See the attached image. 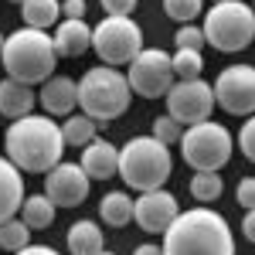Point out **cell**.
<instances>
[{
    "label": "cell",
    "instance_id": "cell-1",
    "mask_svg": "<svg viewBox=\"0 0 255 255\" xmlns=\"http://www.w3.org/2000/svg\"><path fill=\"white\" fill-rule=\"evenodd\" d=\"M3 150H7V160L20 174H48L65 157L61 126L51 116H38V113L20 116L7 126Z\"/></svg>",
    "mask_w": 255,
    "mask_h": 255
},
{
    "label": "cell",
    "instance_id": "cell-2",
    "mask_svg": "<svg viewBox=\"0 0 255 255\" xmlns=\"http://www.w3.org/2000/svg\"><path fill=\"white\" fill-rule=\"evenodd\" d=\"M163 255H235V235L218 211L201 204L180 211L163 232Z\"/></svg>",
    "mask_w": 255,
    "mask_h": 255
},
{
    "label": "cell",
    "instance_id": "cell-3",
    "mask_svg": "<svg viewBox=\"0 0 255 255\" xmlns=\"http://www.w3.org/2000/svg\"><path fill=\"white\" fill-rule=\"evenodd\" d=\"M0 61H3L7 79L24 82V85H41V82H48L55 75V65H58L55 38L48 31L17 27L14 34H7Z\"/></svg>",
    "mask_w": 255,
    "mask_h": 255
},
{
    "label": "cell",
    "instance_id": "cell-4",
    "mask_svg": "<svg viewBox=\"0 0 255 255\" xmlns=\"http://www.w3.org/2000/svg\"><path fill=\"white\" fill-rule=\"evenodd\" d=\"M116 174L123 177L126 187H133L139 194L160 191L170 174H174V157L170 146H163L153 136H133L126 146H119V167Z\"/></svg>",
    "mask_w": 255,
    "mask_h": 255
},
{
    "label": "cell",
    "instance_id": "cell-5",
    "mask_svg": "<svg viewBox=\"0 0 255 255\" xmlns=\"http://www.w3.org/2000/svg\"><path fill=\"white\" fill-rule=\"evenodd\" d=\"M133 102V89L126 82V72L109 68V65H92L79 82V106L89 119H96L99 126L119 119Z\"/></svg>",
    "mask_w": 255,
    "mask_h": 255
},
{
    "label": "cell",
    "instance_id": "cell-6",
    "mask_svg": "<svg viewBox=\"0 0 255 255\" xmlns=\"http://www.w3.org/2000/svg\"><path fill=\"white\" fill-rule=\"evenodd\" d=\"M204 44H211L221 55L245 51L255 41V14L245 0H221L211 10H204Z\"/></svg>",
    "mask_w": 255,
    "mask_h": 255
},
{
    "label": "cell",
    "instance_id": "cell-7",
    "mask_svg": "<svg viewBox=\"0 0 255 255\" xmlns=\"http://www.w3.org/2000/svg\"><path fill=\"white\" fill-rule=\"evenodd\" d=\"M177 146H180L184 163H187L194 174H218V170L232 160L235 139L228 133V126H221L215 119H204V123L187 126Z\"/></svg>",
    "mask_w": 255,
    "mask_h": 255
},
{
    "label": "cell",
    "instance_id": "cell-8",
    "mask_svg": "<svg viewBox=\"0 0 255 255\" xmlns=\"http://www.w3.org/2000/svg\"><path fill=\"white\" fill-rule=\"evenodd\" d=\"M92 51L102 65H129L143 51V31L133 17H102L92 27Z\"/></svg>",
    "mask_w": 255,
    "mask_h": 255
},
{
    "label": "cell",
    "instance_id": "cell-9",
    "mask_svg": "<svg viewBox=\"0 0 255 255\" xmlns=\"http://www.w3.org/2000/svg\"><path fill=\"white\" fill-rule=\"evenodd\" d=\"M126 82L129 89L143 99H163L174 85V65H170V55L163 48H143L136 58L129 61L126 68Z\"/></svg>",
    "mask_w": 255,
    "mask_h": 255
},
{
    "label": "cell",
    "instance_id": "cell-10",
    "mask_svg": "<svg viewBox=\"0 0 255 255\" xmlns=\"http://www.w3.org/2000/svg\"><path fill=\"white\" fill-rule=\"evenodd\" d=\"M163 99H167V116L177 119L180 126L204 123L215 113V89H211V82H204V79H187V82L177 79Z\"/></svg>",
    "mask_w": 255,
    "mask_h": 255
},
{
    "label": "cell",
    "instance_id": "cell-11",
    "mask_svg": "<svg viewBox=\"0 0 255 255\" xmlns=\"http://www.w3.org/2000/svg\"><path fill=\"white\" fill-rule=\"evenodd\" d=\"M215 106H221L228 116H252L255 113V68L252 65H228L211 82Z\"/></svg>",
    "mask_w": 255,
    "mask_h": 255
},
{
    "label": "cell",
    "instance_id": "cell-12",
    "mask_svg": "<svg viewBox=\"0 0 255 255\" xmlns=\"http://www.w3.org/2000/svg\"><path fill=\"white\" fill-rule=\"evenodd\" d=\"M89 187H92V180H89V174L79 163H65L61 160L58 167H51L44 174V197L55 201V208H79L89 197Z\"/></svg>",
    "mask_w": 255,
    "mask_h": 255
},
{
    "label": "cell",
    "instance_id": "cell-13",
    "mask_svg": "<svg viewBox=\"0 0 255 255\" xmlns=\"http://www.w3.org/2000/svg\"><path fill=\"white\" fill-rule=\"evenodd\" d=\"M180 215V204H177V197L170 191H146V194H139L133 201V221H136L139 228L146 232V235H163L170 225H174V218Z\"/></svg>",
    "mask_w": 255,
    "mask_h": 255
},
{
    "label": "cell",
    "instance_id": "cell-14",
    "mask_svg": "<svg viewBox=\"0 0 255 255\" xmlns=\"http://www.w3.org/2000/svg\"><path fill=\"white\" fill-rule=\"evenodd\" d=\"M38 102L44 106V116H72L79 109V82L68 79V75H51L48 82H41V92H38Z\"/></svg>",
    "mask_w": 255,
    "mask_h": 255
},
{
    "label": "cell",
    "instance_id": "cell-15",
    "mask_svg": "<svg viewBox=\"0 0 255 255\" xmlns=\"http://www.w3.org/2000/svg\"><path fill=\"white\" fill-rule=\"evenodd\" d=\"M79 167L89 174V180H109L119 167V146H113L109 139L96 136L89 146H82Z\"/></svg>",
    "mask_w": 255,
    "mask_h": 255
},
{
    "label": "cell",
    "instance_id": "cell-16",
    "mask_svg": "<svg viewBox=\"0 0 255 255\" xmlns=\"http://www.w3.org/2000/svg\"><path fill=\"white\" fill-rule=\"evenodd\" d=\"M51 38H55L58 58H79L92 48V27L85 20H58Z\"/></svg>",
    "mask_w": 255,
    "mask_h": 255
},
{
    "label": "cell",
    "instance_id": "cell-17",
    "mask_svg": "<svg viewBox=\"0 0 255 255\" xmlns=\"http://www.w3.org/2000/svg\"><path fill=\"white\" fill-rule=\"evenodd\" d=\"M24 197V174L7 157H0V221L17 215Z\"/></svg>",
    "mask_w": 255,
    "mask_h": 255
},
{
    "label": "cell",
    "instance_id": "cell-18",
    "mask_svg": "<svg viewBox=\"0 0 255 255\" xmlns=\"http://www.w3.org/2000/svg\"><path fill=\"white\" fill-rule=\"evenodd\" d=\"M34 102H38V96H34L31 85L14 82V79H0V116H3V119L31 116Z\"/></svg>",
    "mask_w": 255,
    "mask_h": 255
},
{
    "label": "cell",
    "instance_id": "cell-19",
    "mask_svg": "<svg viewBox=\"0 0 255 255\" xmlns=\"http://www.w3.org/2000/svg\"><path fill=\"white\" fill-rule=\"evenodd\" d=\"M68 252L72 255H99L106 249V238H102V228H99L96 221H89V218H82L75 221L72 228H68Z\"/></svg>",
    "mask_w": 255,
    "mask_h": 255
},
{
    "label": "cell",
    "instance_id": "cell-20",
    "mask_svg": "<svg viewBox=\"0 0 255 255\" xmlns=\"http://www.w3.org/2000/svg\"><path fill=\"white\" fill-rule=\"evenodd\" d=\"M20 17H24V27L48 31L61 17V0H24L20 3Z\"/></svg>",
    "mask_w": 255,
    "mask_h": 255
},
{
    "label": "cell",
    "instance_id": "cell-21",
    "mask_svg": "<svg viewBox=\"0 0 255 255\" xmlns=\"http://www.w3.org/2000/svg\"><path fill=\"white\" fill-rule=\"evenodd\" d=\"M99 218H102L109 228L129 225V221H133V197L126 194V191H109V194H102V201H99Z\"/></svg>",
    "mask_w": 255,
    "mask_h": 255
},
{
    "label": "cell",
    "instance_id": "cell-22",
    "mask_svg": "<svg viewBox=\"0 0 255 255\" xmlns=\"http://www.w3.org/2000/svg\"><path fill=\"white\" fill-rule=\"evenodd\" d=\"M96 136H99V123L89 119L85 113H72V116H65V123H61L65 146H89Z\"/></svg>",
    "mask_w": 255,
    "mask_h": 255
},
{
    "label": "cell",
    "instance_id": "cell-23",
    "mask_svg": "<svg viewBox=\"0 0 255 255\" xmlns=\"http://www.w3.org/2000/svg\"><path fill=\"white\" fill-rule=\"evenodd\" d=\"M17 215H20V221H24L31 232H38V228H48V225L55 221V201H48L44 194H27Z\"/></svg>",
    "mask_w": 255,
    "mask_h": 255
},
{
    "label": "cell",
    "instance_id": "cell-24",
    "mask_svg": "<svg viewBox=\"0 0 255 255\" xmlns=\"http://www.w3.org/2000/svg\"><path fill=\"white\" fill-rule=\"evenodd\" d=\"M27 245H31V228H27L17 215L0 221V249H3V252H20V249H27Z\"/></svg>",
    "mask_w": 255,
    "mask_h": 255
},
{
    "label": "cell",
    "instance_id": "cell-25",
    "mask_svg": "<svg viewBox=\"0 0 255 255\" xmlns=\"http://www.w3.org/2000/svg\"><path fill=\"white\" fill-rule=\"evenodd\" d=\"M225 191V184H221V174H194L191 177V197L201 201V204H211L218 201Z\"/></svg>",
    "mask_w": 255,
    "mask_h": 255
},
{
    "label": "cell",
    "instance_id": "cell-26",
    "mask_svg": "<svg viewBox=\"0 0 255 255\" xmlns=\"http://www.w3.org/2000/svg\"><path fill=\"white\" fill-rule=\"evenodd\" d=\"M170 65H174V79H180V82L201 79V72H204L201 51H177V55H170Z\"/></svg>",
    "mask_w": 255,
    "mask_h": 255
},
{
    "label": "cell",
    "instance_id": "cell-27",
    "mask_svg": "<svg viewBox=\"0 0 255 255\" xmlns=\"http://www.w3.org/2000/svg\"><path fill=\"white\" fill-rule=\"evenodd\" d=\"M201 10H204V0H163V14L177 24H194Z\"/></svg>",
    "mask_w": 255,
    "mask_h": 255
},
{
    "label": "cell",
    "instance_id": "cell-28",
    "mask_svg": "<svg viewBox=\"0 0 255 255\" xmlns=\"http://www.w3.org/2000/svg\"><path fill=\"white\" fill-rule=\"evenodd\" d=\"M153 139H160L163 146H174V143H180V136H184V126L177 123V119H170L167 113L163 116L153 119V133H150Z\"/></svg>",
    "mask_w": 255,
    "mask_h": 255
},
{
    "label": "cell",
    "instance_id": "cell-29",
    "mask_svg": "<svg viewBox=\"0 0 255 255\" xmlns=\"http://www.w3.org/2000/svg\"><path fill=\"white\" fill-rule=\"evenodd\" d=\"M174 44L177 51H201V44H204V31L194 27V24H180L174 34Z\"/></svg>",
    "mask_w": 255,
    "mask_h": 255
},
{
    "label": "cell",
    "instance_id": "cell-30",
    "mask_svg": "<svg viewBox=\"0 0 255 255\" xmlns=\"http://www.w3.org/2000/svg\"><path fill=\"white\" fill-rule=\"evenodd\" d=\"M238 150H242V157L249 160V163H255V113L238 129Z\"/></svg>",
    "mask_w": 255,
    "mask_h": 255
},
{
    "label": "cell",
    "instance_id": "cell-31",
    "mask_svg": "<svg viewBox=\"0 0 255 255\" xmlns=\"http://www.w3.org/2000/svg\"><path fill=\"white\" fill-rule=\"evenodd\" d=\"M235 201L242 204V211H252L255 208V177H242V180H238Z\"/></svg>",
    "mask_w": 255,
    "mask_h": 255
},
{
    "label": "cell",
    "instance_id": "cell-32",
    "mask_svg": "<svg viewBox=\"0 0 255 255\" xmlns=\"http://www.w3.org/2000/svg\"><path fill=\"white\" fill-rule=\"evenodd\" d=\"M139 0H99V7L106 10V17H129L136 10Z\"/></svg>",
    "mask_w": 255,
    "mask_h": 255
},
{
    "label": "cell",
    "instance_id": "cell-33",
    "mask_svg": "<svg viewBox=\"0 0 255 255\" xmlns=\"http://www.w3.org/2000/svg\"><path fill=\"white\" fill-rule=\"evenodd\" d=\"M85 0H61V17L65 20H85Z\"/></svg>",
    "mask_w": 255,
    "mask_h": 255
},
{
    "label": "cell",
    "instance_id": "cell-34",
    "mask_svg": "<svg viewBox=\"0 0 255 255\" xmlns=\"http://www.w3.org/2000/svg\"><path fill=\"white\" fill-rule=\"evenodd\" d=\"M14 255H61L58 249H51V245H27V249H20V252H14Z\"/></svg>",
    "mask_w": 255,
    "mask_h": 255
},
{
    "label": "cell",
    "instance_id": "cell-35",
    "mask_svg": "<svg viewBox=\"0 0 255 255\" xmlns=\"http://www.w3.org/2000/svg\"><path fill=\"white\" fill-rule=\"evenodd\" d=\"M242 232H245V238L255 245V208H252V211H245V218H242Z\"/></svg>",
    "mask_w": 255,
    "mask_h": 255
},
{
    "label": "cell",
    "instance_id": "cell-36",
    "mask_svg": "<svg viewBox=\"0 0 255 255\" xmlns=\"http://www.w3.org/2000/svg\"><path fill=\"white\" fill-rule=\"evenodd\" d=\"M133 255H163V245H153V242H143V245H136V252Z\"/></svg>",
    "mask_w": 255,
    "mask_h": 255
},
{
    "label": "cell",
    "instance_id": "cell-37",
    "mask_svg": "<svg viewBox=\"0 0 255 255\" xmlns=\"http://www.w3.org/2000/svg\"><path fill=\"white\" fill-rule=\"evenodd\" d=\"M3 44H7V34H0V55H3Z\"/></svg>",
    "mask_w": 255,
    "mask_h": 255
},
{
    "label": "cell",
    "instance_id": "cell-38",
    "mask_svg": "<svg viewBox=\"0 0 255 255\" xmlns=\"http://www.w3.org/2000/svg\"><path fill=\"white\" fill-rule=\"evenodd\" d=\"M99 255H116V252H109V249H102V252H99Z\"/></svg>",
    "mask_w": 255,
    "mask_h": 255
},
{
    "label": "cell",
    "instance_id": "cell-39",
    "mask_svg": "<svg viewBox=\"0 0 255 255\" xmlns=\"http://www.w3.org/2000/svg\"><path fill=\"white\" fill-rule=\"evenodd\" d=\"M252 14H255V0H252Z\"/></svg>",
    "mask_w": 255,
    "mask_h": 255
},
{
    "label": "cell",
    "instance_id": "cell-40",
    "mask_svg": "<svg viewBox=\"0 0 255 255\" xmlns=\"http://www.w3.org/2000/svg\"><path fill=\"white\" fill-rule=\"evenodd\" d=\"M14 3H24V0H14Z\"/></svg>",
    "mask_w": 255,
    "mask_h": 255
},
{
    "label": "cell",
    "instance_id": "cell-41",
    "mask_svg": "<svg viewBox=\"0 0 255 255\" xmlns=\"http://www.w3.org/2000/svg\"><path fill=\"white\" fill-rule=\"evenodd\" d=\"M215 3H221V0H215Z\"/></svg>",
    "mask_w": 255,
    "mask_h": 255
}]
</instances>
